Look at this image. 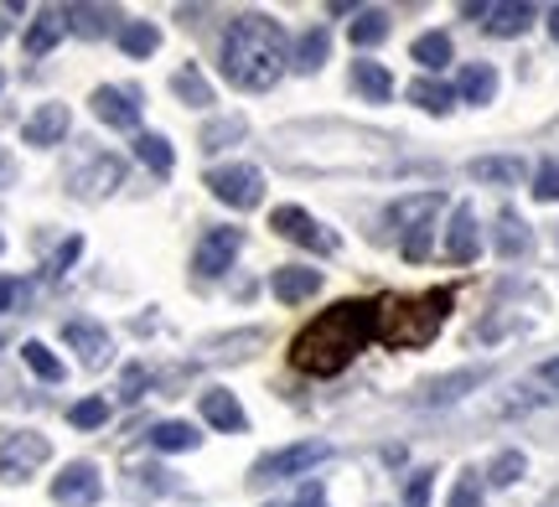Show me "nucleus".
Listing matches in <instances>:
<instances>
[{
    "label": "nucleus",
    "instance_id": "nucleus-1",
    "mask_svg": "<svg viewBox=\"0 0 559 507\" xmlns=\"http://www.w3.org/2000/svg\"><path fill=\"white\" fill-rule=\"evenodd\" d=\"M379 337V301H337L321 311L317 322H306L290 342V363L306 378H332L358 358L362 347Z\"/></svg>",
    "mask_w": 559,
    "mask_h": 507
},
{
    "label": "nucleus",
    "instance_id": "nucleus-2",
    "mask_svg": "<svg viewBox=\"0 0 559 507\" xmlns=\"http://www.w3.org/2000/svg\"><path fill=\"white\" fill-rule=\"evenodd\" d=\"M285 73V32L280 21H270L264 11H243L228 21L223 32V79L243 88V94H264L275 88Z\"/></svg>",
    "mask_w": 559,
    "mask_h": 507
},
{
    "label": "nucleus",
    "instance_id": "nucleus-3",
    "mask_svg": "<svg viewBox=\"0 0 559 507\" xmlns=\"http://www.w3.org/2000/svg\"><path fill=\"white\" fill-rule=\"evenodd\" d=\"M445 311H451V290H425V295H409V301H383L379 305V342H389V347L436 342Z\"/></svg>",
    "mask_w": 559,
    "mask_h": 507
},
{
    "label": "nucleus",
    "instance_id": "nucleus-4",
    "mask_svg": "<svg viewBox=\"0 0 559 507\" xmlns=\"http://www.w3.org/2000/svg\"><path fill=\"white\" fill-rule=\"evenodd\" d=\"M440 207H445V192H415V197H400L389 207V224L400 228V249L409 264H419L430 254V218Z\"/></svg>",
    "mask_w": 559,
    "mask_h": 507
},
{
    "label": "nucleus",
    "instance_id": "nucleus-5",
    "mask_svg": "<svg viewBox=\"0 0 559 507\" xmlns=\"http://www.w3.org/2000/svg\"><path fill=\"white\" fill-rule=\"evenodd\" d=\"M326 456H332L326 440H296V446H285V450H270V456H260L249 467V487H270V482H285V476H300V471L321 467Z\"/></svg>",
    "mask_w": 559,
    "mask_h": 507
},
{
    "label": "nucleus",
    "instance_id": "nucleus-6",
    "mask_svg": "<svg viewBox=\"0 0 559 507\" xmlns=\"http://www.w3.org/2000/svg\"><path fill=\"white\" fill-rule=\"evenodd\" d=\"M52 456V440L37 435V430H0V482H26L37 467H47Z\"/></svg>",
    "mask_w": 559,
    "mask_h": 507
},
{
    "label": "nucleus",
    "instance_id": "nucleus-7",
    "mask_svg": "<svg viewBox=\"0 0 559 507\" xmlns=\"http://www.w3.org/2000/svg\"><path fill=\"white\" fill-rule=\"evenodd\" d=\"M207 192H213L218 203L249 213V207L264 203V177H260V166H239V161L213 166V171H207Z\"/></svg>",
    "mask_w": 559,
    "mask_h": 507
},
{
    "label": "nucleus",
    "instance_id": "nucleus-8",
    "mask_svg": "<svg viewBox=\"0 0 559 507\" xmlns=\"http://www.w3.org/2000/svg\"><path fill=\"white\" fill-rule=\"evenodd\" d=\"M270 228H275L280 239L311 249V254H337V233H332V228H321L317 218H311L306 207H296V203L275 207V213H270Z\"/></svg>",
    "mask_w": 559,
    "mask_h": 507
},
{
    "label": "nucleus",
    "instance_id": "nucleus-9",
    "mask_svg": "<svg viewBox=\"0 0 559 507\" xmlns=\"http://www.w3.org/2000/svg\"><path fill=\"white\" fill-rule=\"evenodd\" d=\"M104 497V476L94 461H68L52 476V503L58 507H94Z\"/></svg>",
    "mask_w": 559,
    "mask_h": 507
},
{
    "label": "nucleus",
    "instance_id": "nucleus-10",
    "mask_svg": "<svg viewBox=\"0 0 559 507\" xmlns=\"http://www.w3.org/2000/svg\"><path fill=\"white\" fill-rule=\"evenodd\" d=\"M243 249V228H207L198 239V254H192V269H198L202 280H218L228 264L239 259Z\"/></svg>",
    "mask_w": 559,
    "mask_h": 507
},
{
    "label": "nucleus",
    "instance_id": "nucleus-11",
    "mask_svg": "<svg viewBox=\"0 0 559 507\" xmlns=\"http://www.w3.org/2000/svg\"><path fill=\"white\" fill-rule=\"evenodd\" d=\"M120 182H124V161H120V156H94L83 171H73V177H68V186L79 192L83 203H99V197H109Z\"/></svg>",
    "mask_w": 559,
    "mask_h": 507
},
{
    "label": "nucleus",
    "instance_id": "nucleus-12",
    "mask_svg": "<svg viewBox=\"0 0 559 507\" xmlns=\"http://www.w3.org/2000/svg\"><path fill=\"white\" fill-rule=\"evenodd\" d=\"M94 114H99L109 130H140V94L135 88H115V83H104L94 88Z\"/></svg>",
    "mask_w": 559,
    "mask_h": 507
},
{
    "label": "nucleus",
    "instance_id": "nucleus-13",
    "mask_svg": "<svg viewBox=\"0 0 559 507\" xmlns=\"http://www.w3.org/2000/svg\"><path fill=\"white\" fill-rule=\"evenodd\" d=\"M62 342L73 347L83 358V367H109V331L104 326H94V322H62Z\"/></svg>",
    "mask_w": 559,
    "mask_h": 507
},
{
    "label": "nucleus",
    "instance_id": "nucleus-14",
    "mask_svg": "<svg viewBox=\"0 0 559 507\" xmlns=\"http://www.w3.org/2000/svg\"><path fill=\"white\" fill-rule=\"evenodd\" d=\"M198 409H202V420L213 430H223V435H243V430H249V414L239 409V399H234L228 388H202Z\"/></svg>",
    "mask_w": 559,
    "mask_h": 507
},
{
    "label": "nucleus",
    "instance_id": "nucleus-15",
    "mask_svg": "<svg viewBox=\"0 0 559 507\" xmlns=\"http://www.w3.org/2000/svg\"><path fill=\"white\" fill-rule=\"evenodd\" d=\"M68 124H73V114H68V104H41V109H32V120L21 124V141L26 145H62V135H68Z\"/></svg>",
    "mask_w": 559,
    "mask_h": 507
},
{
    "label": "nucleus",
    "instance_id": "nucleus-16",
    "mask_svg": "<svg viewBox=\"0 0 559 507\" xmlns=\"http://www.w3.org/2000/svg\"><path fill=\"white\" fill-rule=\"evenodd\" d=\"M481 254V233H477V213L461 203L451 213V228H445V259L451 264H472Z\"/></svg>",
    "mask_w": 559,
    "mask_h": 507
},
{
    "label": "nucleus",
    "instance_id": "nucleus-17",
    "mask_svg": "<svg viewBox=\"0 0 559 507\" xmlns=\"http://www.w3.org/2000/svg\"><path fill=\"white\" fill-rule=\"evenodd\" d=\"M270 290H275V301H285V305L311 301V295L321 290V269H306V264H280L275 275H270Z\"/></svg>",
    "mask_w": 559,
    "mask_h": 507
},
{
    "label": "nucleus",
    "instance_id": "nucleus-18",
    "mask_svg": "<svg viewBox=\"0 0 559 507\" xmlns=\"http://www.w3.org/2000/svg\"><path fill=\"white\" fill-rule=\"evenodd\" d=\"M534 16H539V11H534L528 0H508V5H487V11H481V26H487L492 37H523V32L534 26Z\"/></svg>",
    "mask_w": 559,
    "mask_h": 507
},
{
    "label": "nucleus",
    "instance_id": "nucleus-19",
    "mask_svg": "<svg viewBox=\"0 0 559 507\" xmlns=\"http://www.w3.org/2000/svg\"><path fill=\"white\" fill-rule=\"evenodd\" d=\"M353 88H358L368 104H389L394 99V79H389V68L373 58H358L353 62Z\"/></svg>",
    "mask_w": 559,
    "mask_h": 507
},
{
    "label": "nucleus",
    "instance_id": "nucleus-20",
    "mask_svg": "<svg viewBox=\"0 0 559 507\" xmlns=\"http://www.w3.org/2000/svg\"><path fill=\"white\" fill-rule=\"evenodd\" d=\"M492 244H498L502 259H519V254H528V244H534V233H528V224H523L519 213H498V228H492Z\"/></svg>",
    "mask_w": 559,
    "mask_h": 507
},
{
    "label": "nucleus",
    "instance_id": "nucleus-21",
    "mask_svg": "<svg viewBox=\"0 0 559 507\" xmlns=\"http://www.w3.org/2000/svg\"><path fill=\"white\" fill-rule=\"evenodd\" d=\"M492 94H498V73H492L487 62H466V68H461V83H456V99L492 104Z\"/></svg>",
    "mask_w": 559,
    "mask_h": 507
},
{
    "label": "nucleus",
    "instance_id": "nucleus-22",
    "mask_svg": "<svg viewBox=\"0 0 559 507\" xmlns=\"http://www.w3.org/2000/svg\"><path fill=\"white\" fill-rule=\"evenodd\" d=\"M62 32H68L62 11H37L32 32H26V52H32V58H47V52H52V47L62 41Z\"/></svg>",
    "mask_w": 559,
    "mask_h": 507
},
{
    "label": "nucleus",
    "instance_id": "nucleus-23",
    "mask_svg": "<svg viewBox=\"0 0 559 507\" xmlns=\"http://www.w3.org/2000/svg\"><path fill=\"white\" fill-rule=\"evenodd\" d=\"M62 21H68V32H79V37H104V32L115 26V11H109V5H62Z\"/></svg>",
    "mask_w": 559,
    "mask_h": 507
},
{
    "label": "nucleus",
    "instance_id": "nucleus-24",
    "mask_svg": "<svg viewBox=\"0 0 559 507\" xmlns=\"http://www.w3.org/2000/svg\"><path fill=\"white\" fill-rule=\"evenodd\" d=\"M472 177H477V182H492V186H519L523 161L519 156H481V161H472Z\"/></svg>",
    "mask_w": 559,
    "mask_h": 507
},
{
    "label": "nucleus",
    "instance_id": "nucleus-25",
    "mask_svg": "<svg viewBox=\"0 0 559 507\" xmlns=\"http://www.w3.org/2000/svg\"><path fill=\"white\" fill-rule=\"evenodd\" d=\"M409 104H419L425 114H451L456 88H451V83H436V79H415L409 83Z\"/></svg>",
    "mask_w": 559,
    "mask_h": 507
},
{
    "label": "nucleus",
    "instance_id": "nucleus-26",
    "mask_svg": "<svg viewBox=\"0 0 559 507\" xmlns=\"http://www.w3.org/2000/svg\"><path fill=\"white\" fill-rule=\"evenodd\" d=\"M326 52H332V37H326V26H311V32H300L296 52H290V62H296L300 73H317L321 62H326Z\"/></svg>",
    "mask_w": 559,
    "mask_h": 507
},
{
    "label": "nucleus",
    "instance_id": "nucleus-27",
    "mask_svg": "<svg viewBox=\"0 0 559 507\" xmlns=\"http://www.w3.org/2000/svg\"><path fill=\"white\" fill-rule=\"evenodd\" d=\"M481 378H487L481 367H466V373H451V378H436V384L425 388V399H419V405H451V399H461L466 388H477Z\"/></svg>",
    "mask_w": 559,
    "mask_h": 507
},
{
    "label": "nucleus",
    "instance_id": "nucleus-28",
    "mask_svg": "<svg viewBox=\"0 0 559 507\" xmlns=\"http://www.w3.org/2000/svg\"><path fill=\"white\" fill-rule=\"evenodd\" d=\"M156 47H160L156 21H124L120 26V52L124 58H151Z\"/></svg>",
    "mask_w": 559,
    "mask_h": 507
},
{
    "label": "nucleus",
    "instance_id": "nucleus-29",
    "mask_svg": "<svg viewBox=\"0 0 559 507\" xmlns=\"http://www.w3.org/2000/svg\"><path fill=\"white\" fill-rule=\"evenodd\" d=\"M135 156L151 166L156 177H171V166H177V156H171V141H166V135H151V130H140V135H135Z\"/></svg>",
    "mask_w": 559,
    "mask_h": 507
},
{
    "label": "nucleus",
    "instance_id": "nucleus-30",
    "mask_svg": "<svg viewBox=\"0 0 559 507\" xmlns=\"http://www.w3.org/2000/svg\"><path fill=\"white\" fill-rule=\"evenodd\" d=\"M409 58H415L425 73H440V68L451 62V37H445V32H425V37H415Z\"/></svg>",
    "mask_w": 559,
    "mask_h": 507
},
{
    "label": "nucleus",
    "instance_id": "nucleus-31",
    "mask_svg": "<svg viewBox=\"0 0 559 507\" xmlns=\"http://www.w3.org/2000/svg\"><path fill=\"white\" fill-rule=\"evenodd\" d=\"M21 363L37 373L41 384H62V363H58V352L47 342H21Z\"/></svg>",
    "mask_w": 559,
    "mask_h": 507
},
{
    "label": "nucleus",
    "instance_id": "nucleus-32",
    "mask_svg": "<svg viewBox=\"0 0 559 507\" xmlns=\"http://www.w3.org/2000/svg\"><path fill=\"white\" fill-rule=\"evenodd\" d=\"M171 94H177L181 104H192V109H207V104H213V83L202 79L198 68H181L177 79H171Z\"/></svg>",
    "mask_w": 559,
    "mask_h": 507
},
{
    "label": "nucleus",
    "instance_id": "nucleus-33",
    "mask_svg": "<svg viewBox=\"0 0 559 507\" xmlns=\"http://www.w3.org/2000/svg\"><path fill=\"white\" fill-rule=\"evenodd\" d=\"M202 435L192 425H181V420H160L156 430H151V446L156 450H192Z\"/></svg>",
    "mask_w": 559,
    "mask_h": 507
},
{
    "label": "nucleus",
    "instance_id": "nucleus-34",
    "mask_svg": "<svg viewBox=\"0 0 559 507\" xmlns=\"http://www.w3.org/2000/svg\"><path fill=\"white\" fill-rule=\"evenodd\" d=\"M243 135H249V120H243V114H228V120H213L207 130H202L198 150H223L228 141H243Z\"/></svg>",
    "mask_w": 559,
    "mask_h": 507
},
{
    "label": "nucleus",
    "instance_id": "nucleus-35",
    "mask_svg": "<svg viewBox=\"0 0 559 507\" xmlns=\"http://www.w3.org/2000/svg\"><path fill=\"white\" fill-rule=\"evenodd\" d=\"M347 37H353V47H379L389 37V16L383 11H358V21L347 26Z\"/></svg>",
    "mask_w": 559,
    "mask_h": 507
},
{
    "label": "nucleus",
    "instance_id": "nucleus-36",
    "mask_svg": "<svg viewBox=\"0 0 559 507\" xmlns=\"http://www.w3.org/2000/svg\"><path fill=\"white\" fill-rule=\"evenodd\" d=\"M523 471H528V456H523V450H502L498 461L487 467V482H492V487H513Z\"/></svg>",
    "mask_w": 559,
    "mask_h": 507
},
{
    "label": "nucleus",
    "instance_id": "nucleus-37",
    "mask_svg": "<svg viewBox=\"0 0 559 507\" xmlns=\"http://www.w3.org/2000/svg\"><path fill=\"white\" fill-rule=\"evenodd\" d=\"M68 420H73V430H99L104 420H109V399L88 394V399H79V405L68 409Z\"/></svg>",
    "mask_w": 559,
    "mask_h": 507
},
{
    "label": "nucleus",
    "instance_id": "nucleus-38",
    "mask_svg": "<svg viewBox=\"0 0 559 507\" xmlns=\"http://www.w3.org/2000/svg\"><path fill=\"white\" fill-rule=\"evenodd\" d=\"M430 487H436V471H415L404 487V507H430Z\"/></svg>",
    "mask_w": 559,
    "mask_h": 507
},
{
    "label": "nucleus",
    "instance_id": "nucleus-39",
    "mask_svg": "<svg viewBox=\"0 0 559 507\" xmlns=\"http://www.w3.org/2000/svg\"><path fill=\"white\" fill-rule=\"evenodd\" d=\"M534 197L539 203H559V161H544L534 177Z\"/></svg>",
    "mask_w": 559,
    "mask_h": 507
},
{
    "label": "nucleus",
    "instance_id": "nucleus-40",
    "mask_svg": "<svg viewBox=\"0 0 559 507\" xmlns=\"http://www.w3.org/2000/svg\"><path fill=\"white\" fill-rule=\"evenodd\" d=\"M79 254H83V239H79V233H73V239H62V244H58V254L47 259V275H68Z\"/></svg>",
    "mask_w": 559,
    "mask_h": 507
},
{
    "label": "nucleus",
    "instance_id": "nucleus-41",
    "mask_svg": "<svg viewBox=\"0 0 559 507\" xmlns=\"http://www.w3.org/2000/svg\"><path fill=\"white\" fill-rule=\"evenodd\" d=\"M451 507H481V482L472 476V471H461L456 492H451Z\"/></svg>",
    "mask_w": 559,
    "mask_h": 507
},
{
    "label": "nucleus",
    "instance_id": "nucleus-42",
    "mask_svg": "<svg viewBox=\"0 0 559 507\" xmlns=\"http://www.w3.org/2000/svg\"><path fill=\"white\" fill-rule=\"evenodd\" d=\"M26 295V285L21 280H11V275H0V311H11V305Z\"/></svg>",
    "mask_w": 559,
    "mask_h": 507
},
{
    "label": "nucleus",
    "instance_id": "nucleus-43",
    "mask_svg": "<svg viewBox=\"0 0 559 507\" xmlns=\"http://www.w3.org/2000/svg\"><path fill=\"white\" fill-rule=\"evenodd\" d=\"M140 388H145V367H130V373H124V394H120V399H124V405H135Z\"/></svg>",
    "mask_w": 559,
    "mask_h": 507
},
{
    "label": "nucleus",
    "instance_id": "nucleus-44",
    "mask_svg": "<svg viewBox=\"0 0 559 507\" xmlns=\"http://www.w3.org/2000/svg\"><path fill=\"white\" fill-rule=\"evenodd\" d=\"M539 384H544V388H549V394H555V399H559V358H549V363L539 367Z\"/></svg>",
    "mask_w": 559,
    "mask_h": 507
},
{
    "label": "nucleus",
    "instance_id": "nucleus-45",
    "mask_svg": "<svg viewBox=\"0 0 559 507\" xmlns=\"http://www.w3.org/2000/svg\"><path fill=\"white\" fill-rule=\"evenodd\" d=\"M290 507H326V492H321L317 482H311V487L300 492V497H296V503H290Z\"/></svg>",
    "mask_w": 559,
    "mask_h": 507
},
{
    "label": "nucleus",
    "instance_id": "nucleus-46",
    "mask_svg": "<svg viewBox=\"0 0 559 507\" xmlns=\"http://www.w3.org/2000/svg\"><path fill=\"white\" fill-rule=\"evenodd\" d=\"M0 186H16V161H11L5 145H0Z\"/></svg>",
    "mask_w": 559,
    "mask_h": 507
},
{
    "label": "nucleus",
    "instance_id": "nucleus-47",
    "mask_svg": "<svg viewBox=\"0 0 559 507\" xmlns=\"http://www.w3.org/2000/svg\"><path fill=\"white\" fill-rule=\"evenodd\" d=\"M549 32H555V41H559V5L549 11Z\"/></svg>",
    "mask_w": 559,
    "mask_h": 507
},
{
    "label": "nucleus",
    "instance_id": "nucleus-48",
    "mask_svg": "<svg viewBox=\"0 0 559 507\" xmlns=\"http://www.w3.org/2000/svg\"><path fill=\"white\" fill-rule=\"evenodd\" d=\"M0 37H5V21H0Z\"/></svg>",
    "mask_w": 559,
    "mask_h": 507
},
{
    "label": "nucleus",
    "instance_id": "nucleus-49",
    "mask_svg": "<svg viewBox=\"0 0 559 507\" xmlns=\"http://www.w3.org/2000/svg\"><path fill=\"white\" fill-rule=\"evenodd\" d=\"M0 88H5V73H0Z\"/></svg>",
    "mask_w": 559,
    "mask_h": 507
},
{
    "label": "nucleus",
    "instance_id": "nucleus-50",
    "mask_svg": "<svg viewBox=\"0 0 559 507\" xmlns=\"http://www.w3.org/2000/svg\"><path fill=\"white\" fill-rule=\"evenodd\" d=\"M0 254H5V239H0Z\"/></svg>",
    "mask_w": 559,
    "mask_h": 507
},
{
    "label": "nucleus",
    "instance_id": "nucleus-51",
    "mask_svg": "<svg viewBox=\"0 0 559 507\" xmlns=\"http://www.w3.org/2000/svg\"><path fill=\"white\" fill-rule=\"evenodd\" d=\"M0 342H5V331H0Z\"/></svg>",
    "mask_w": 559,
    "mask_h": 507
}]
</instances>
